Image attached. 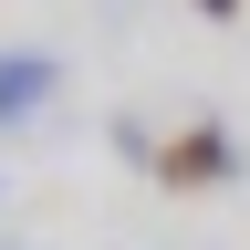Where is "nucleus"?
Wrapping results in <instances>:
<instances>
[{"label":"nucleus","mask_w":250,"mask_h":250,"mask_svg":"<svg viewBox=\"0 0 250 250\" xmlns=\"http://www.w3.org/2000/svg\"><path fill=\"white\" fill-rule=\"evenodd\" d=\"M229 167H240V146H229V125H188L177 146H156V177H167V188H219Z\"/></svg>","instance_id":"f257e3e1"},{"label":"nucleus","mask_w":250,"mask_h":250,"mask_svg":"<svg viewBox=\"0 0 250 250\" xmlns=\"http://www.w3.org/2000/svg\"><path fill=\"white\" fill-rule=\"evenodd\" d=\"M42 94H52V52H0V125L42 115Z\"/></svg>","instance_id":"f03ea898"},{"label":"nucleus","mask_w":250,"mask_h":250,"mask_svg":"<svg viewBox=\"0 0 250 250\" xmlns=\"http://www.w3.org/2000/svg\"><path fill=\"white\" fill-rule=\"evenodd\" d=\"M198 11H208V21H229V11H240V0H198Z\"/></svg>","instance_id":"7ed1b4c3"}]
</instances>
